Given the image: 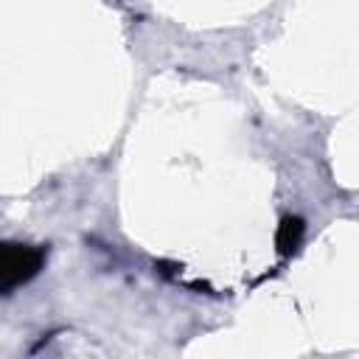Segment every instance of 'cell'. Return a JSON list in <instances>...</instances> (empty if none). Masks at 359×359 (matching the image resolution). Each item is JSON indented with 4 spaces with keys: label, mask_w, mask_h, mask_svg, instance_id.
<instances>
[{
    "label": "cell",
    "mask_w": 359,
    "mask_h": 359,
    "mask_svg": "<svg viewBox=\"0 0 359 359\" xmlns=\"http://www.w3.org/2000/svg\"><path fill=\"white\" fill-rule=\"evenodd\" d=\"M45 261L42 247H28V244H6L0 255V289L11 294V289L22 286L31 280Z\"/></svg>",
    "instance_id": "obj_1"
},
{
    "label": "cell",
    "mask_w": 359,
    "mask_h": 359,
    "mask_svg": "<svg viewBox=\"0 0 359 359\" xmlns=\"http://www.w3.org/2000/svg\"><path fill=\"white\" fill-rule=\"evenodd\" d=\"M300 236H303V222H300V219H283L280 233H278V247H280L283 252H289V250L297 247Z\"/></svg>",
    "instance_id": "obj_2"
}]
</instances>
